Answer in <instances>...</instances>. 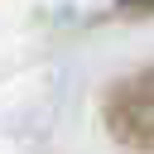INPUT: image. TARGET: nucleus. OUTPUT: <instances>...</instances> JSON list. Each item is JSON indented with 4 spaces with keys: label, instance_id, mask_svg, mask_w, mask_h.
Instances as JSON below:
<instances>
[{
    "label": "nucleus",
    "instance_id": "nucleus-1",
    "mask_svg": "<svg viewBox=\"0 0 154 154\" xmlns=\"http://www.w3.org/2000/svg\"><path fill=\"white\" fill-rule=\"evenodd\" d=\"M111 125H116V135L125 144L154 154V67H144L130 82L116 87V96H111Z\"/></svg>",
    "mask_w": 154,
    "mask_h": 154
}]
</instances>
